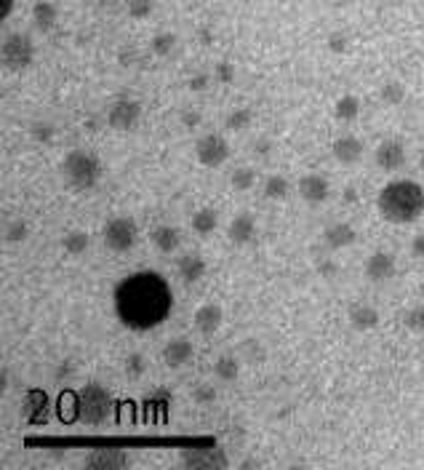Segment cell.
<instances>
[{"mask_svg": "<svg viewBox=\"0 0 424 470\" xmlns=\"http://www.w3.org/2000/svg\"><path fill=\"white\" fill-rule=\"evenodd\" d=\"M190 228H192L195 235L208 238V235H214V233H217L219 214L214 211V208H197L195 214H192V219H190Z\"/></svg>", "mask_w": 424, "mask_h": 470, "instance_id": "603a6c76", "label": "cell"}, {"mask_svg": "<svg viewBox=\"0 0 424 470\" xmlns=\"http://www.w3.org/2000/svg\"><path fill=\"white\" fill-rule=\"evenodd\" d=\"M131 465V457L120 449H94L86 457V468L91 470H123Z\"/></svg>", "mask_w": 424, "mask_h": 470, "instance_id": "30bf717a", "label": "cell"}, {"mask_svg": "<svg viewBox=\"0 0 424 470\" xmlns=\"http://www.w3.org/2000/svg\"><path fill=\"white\" fill-rule=\"evenodd\" d=\"M334 115H337V121H342V123H352L360 115V99L355 97V94L339 97L337 105H334Z\"/></svg>", "mask_w": 424, "mask_h": 470, "instance_id": "484cf974", "label": "cell"}, {"mask_svg": "<svg viewBox=\"0 0 424 470\" xmlns=\"http://www.w3.org/2000/svg\"><path fill=\"white\" fill-rule=\"evenodd\" d=\"M331 155H334V161L342 166L358 164L360 158H363V142H360L355 134H342V137H337L334 144H331Z\"/></svg>", "mask_w": 424, "mask_h": 470, "instance_id": "8fae6325", "label": "cell"}, {"mask_svg": "<svg viewBox=\"0 0 424 470\" xmlns=\"http://www.w3.org/2000/svg\"><path fill=\"white\" fill-rule=\"evenodd\" d=\"M376 206L392 225H411L424 214V187L413 179H392L381 187Z\"/></svg>", "mask_w": 424, "mask_h": 470, "instance_id": "7a4b0ae2", "label": "cell"}, {"mask_svg": "<svg viewBox=\"0 0 424 470\" xmlns=\"http://www.w3.org/2000/svg\"><path fill=\"white\" fill-rule=\"evenodd\" d=\"M256 219L251 217L249 211H243L238 217H232V222L227 225V238L229 243L235 246H249L254 238H256Z\"/></svg>", "mask_w": 424, "mask_h": 470, "instance_id": "e0dca14e", "label": "cell"}, {"mask_svg": "<svg viewBox=\"0 0 424 470\" xmlns=\"http://www.w3.org/2000/svg\"><path fill=\"white\" fill-rule=\"evenodd\" d=\"M317 273H320V278H334V275L339 273V267H337V262L323 260V262H317Z\"/></svg>", "mask_w": 424, "mask_h": 470, "instance_id": "ee69618b", "label": "cell"}, {"mask_svg": "<svg viewBox=\"0 0 424 470\" xmlns=\"http://www.w3.org/2000/svg\"><path fill=\"white\" fill-rule=\"evenodd\" d=\"M150 241L161 254H176L182 249V233L171 225H158V228L150 233Z\"/></svg>", "mask_w": 424, "mask_h": 470, "instance_id": "44dd1931", "label": "cell"}, {"mask_svg": "<svg viewBox=\"0 0 424 470\" xmlns=\"http://www.w3.org/2000/svg\"><path fill=\"white\" fill-rule=\"evenodd\" d=\"M13 6H16V0H0V19H9L13 14Z\"/></svg>", "mask_w": 424, "mask_h": 470, "instance_id": "c3c4849f", "label": "cell"}, {"mask_svg": "<svg viewBox=\"0 0 424 470\" xmlns=\"http://www.w3.org/2000/svg\"><path fill=\"white\" fill-rule=\"evenodd\" d=\"M254 185H256V171L249 169V166H238V169L229 174V187H232L235 193H249Z\"/></svg>", "mask_w": 424, "mask_h": 470, "instance_id": "4dcf8cb0", "label": "cell"}, {"mask_svg": "<svg viewBox=\"0 0 424 470\" xmlns=\"http://www.w3.org/2000/svg\"><path fill=\"white\" fill-rule=\"evenodd\" d=\"M347 321L355 331H371V329L379 326L381 316L371 302H352L347 310Z\"/></svg>", "mask_w": 424, "mask_h": 470, "instance_id": "9a60e30c", "label": "cell"}, {"mask_svg": "<svg viewBox=\"0 0 424 470\" xmlns=\"http://www.w3.org/2000/svg\"><path fill=\"white\" fill-rule=\"evenodd\" d=\"M182 465L187 468H227V457L222 449H203V452H185Z\"/></svg>", "mask_w": 424, "mask_h": 470, "instance_id": "ffe728a7", "label": "cell"}, {"mask_svg": "<svg viewBox=\"0 0 424 470\" xmlns=\"http://www.w3.org/2000/svg\"><path fill=\"white\" fill-rule=\"evenodd\" d=\"M88 246H91V235L86 230H70L65 235V241H62V249L70 257H83L88 252Z\"/></svg>", "mask_w": 424, "mask_h": 470, "instance_id": "d4e9b609", "label": "cell"}, {"mask_svg": "<svg viewBox=\"0 0 424 470\" xmlns=\"http://www.w3.org/2000/svg\"><path fill=\"white\" fill-rule=\"evenodd\" d=\"M27 238H30V225H27V219H22V217L6 219V225H3V241L9 243V246H16V243H24Z\"/></svg>", "mask_w": 424, "mask_h": 470, "instance_id": "cb8c5ba5", "label": "cell"}, {"mask_svg": "<svg viewBox=\"0 0 424 470\" xmlns=\"http://www.w3.org/2000/svg\"><path fill=\"white\" fill-rule=\"evenodd\" d=\"M102 238H104L109 252L126 254L139 243V225H136L134 217H112L107 225H104Z\"/></svg>", "mask_w": 424, "mask_h": 470, "instance_id": "5b68a950", "label": "cell"}, {"mask_svg": "<svg viewBox=\"0 0 424 470\" xmlns=\"http://www.w3.org/2000/svg\"><path fill=\"white\" fill-rule=\"evenodd\" d=\"M126 11H129L131 19H147V16H153L155 11V0H126Z\"/></svg>", "mask_w": 424, "mask_h": 470, "instance_id": "d590c367", "label": "cell"}, {"mask_svg": "<svg viewBox=\"0 0 424 470\" xmlns=\"http://www.w3.org/2000/svg\"><path fill=\"white\" fill-rule=\"evenodd\" d=\"M150 51H153L158 59H165V56H171L176 51V35L163 30V33H155L150 38Z\"/></svg>", "mask_w": 424, "mask_h": 470, "instance_id": "f1b7e54d", "label": "cell"}, {"mask_svg": "<svg viewBox=\"0 0 424 470\" xmlns=\"http://www.w3.org/2000/svg\"><path fill=\"white\" fill-rule=\"evenodd\" d=\"M366 278L371 284H387L392 275H395V257L390 252H374L366 260Z\"/></svg>", "mask_w": 424, "mask_h": 470, "instance_id": "7c38bea8", "label": "cell"}, {"mask_svg": "<svg viewBox=\"0 0 424 470\" xmlns=\"http://www.w3.org/2000/svg\"><path fill=\"white\" fill-rule=\"evenodd\" d=\"M214 78H217L219 83H224V86L232 83V80H235V65L227 62V59H222V62L214 67Z\"/></svg>", "mask_w": 424, "mask_h": 470, "instance_id": "ab89813d", "label": "cell"}, {"mask_svg": "<svg viewBox=\"0 0 424 470\" xmlns=\"http://www.w3.org/2000/svg\"><path fill=\"white\" fill-rule=\"evenodd\" d=\"M33 22L40 33H51L56 27V22H59V9H56V3H51V0H38L33 6Z\"/></svg>", "mask_w": 424, "mask_h": 470, "instance_id": "7402d4cb", "label": "cell"}, {"mask_svg": "<svg viewBox=\"0 0 424 470\" xmlns=\"http://www.w3.org/2000/svg\"><path fill=\"white\" fill-rule=\"evenodd\" d=\"M214 38H217V33L211 30V27H200V33H197V41L203 46H211L214 43Z\"/></svg>", "mask_w": 424, "mask_h": 470, "instance_id": "7dc6e473", "label": "cell"}, {"mask_svg": "<svg viewBox=\"0 0 424 470\" xmlns=\"http://www.w3.org/2000/svg\"><path fill=\"white\" fill-rule=\"evenodd\" d=\"M115 401L112 393L102 385H88L77 395V417L86 422V425H102L112 417Z\"/></svg>", "mask_w": 424, "mask_h": 470, "instance_id": "277c9868", "label": "cell"}, {"mask_svg": "<svg viewBox=\"0 0 424 470\" xmlns=\"http://www.w3.org/2000/svg\"><path fill=\"white\" fill-rule=\"evenodd\" d=\"M115 316L131 331L158 329L174 313V289L161 273L139 270L126 275L112 294Z\"/></svg>", "mask_w": 424, "mask_h": 470, "instance_id": "6da1fadb", "label": "cell"}, {"mask_svg": "<svg viewBox=\"0 0 424 470\" xmlns=\"http://www.w3.org/2000/svg\"><path fill=\"white\" fill-rule=\"evenodd\" d=\"M296 193H299L302 201L317 206V203H326L328 201V196H331V185H328V179L323 174H305L299 182H296Z\"/></svg>", "mask_w": 424, "mask_h": 470, "instance_id": "9c48e42d", "label": "cell"}, {"mask_svg": "<svg viewBox=\"0 0 424 470\" xmlns=\"http://www.w3.org/2000/svg\"><path fill=\"white\" fill-rule=\"evenodd\" d=\"M214 374H217V380H222V383H235L240 377V358H235V356H219L217 361H214Z\"/></svg>", "mask_w": 424, "mask_h": 470, "instance_id": "4316f807", "label": "cell"}, {"mask_svg": "<svg viewBox=\"0 0 424 470\" xmlns=\"http://www.w3.org/2000/svg\"><path fill=\"white\" fill-rule=\"evenodd\" d=\"M195 358V348L187 337H174L163 348V361L168 369H182Z\"/></svg>", "mask_w": 424, "mask_h": 470, "instance_id": "4fadbf2b", "label": "cell"}, {"mask_svg": "<svg viewBox=\"0 0 424 470\" xmlns=\"http://www.w3.org/2000/svg\"><path fill=\"white\" fill-rule=\"evenodd\" d=\"M243 353H246V358L254 363H261L264 361V350L256 339H246V345H243Z\"/></svg>", "mask_w": 424, "mask_h": 470, "instance_id": "7bdbcfd3", "label": "cell"}, {"mask_svg": "<svg viewBox=\"0 0 424 470\" xmlns=\"http://www.w3.org/2000/svg\"><path fill=\"white\" fill-rule=\"evenodd\" d=\"M179 121H182V126H185V129L195 132V129H200V123H203V115H200L195 107H190V110H185V112L179 115Z\"/></svg>", "mask_w": 424, "mask_h": 470, "instance_id": "b9f144b4", "label": "cell"}, {"mask_svg": "<svg viewBox=\"0 0 424 470\" xmlns=\"http://www.w3.org/2000/svg\"><path fill=\"white\" fill-rule=\"evenodd\" d=\"M374 158H376V166L381 171H398L406 164V147L401 142H395V139H387V142H381L376 147Z\"/></svg>", "mask_w": 424, "mask_h": 470, "instance_id": "ac0fdd59", "label": "cell"}, {"mask_svg": "<svg viewBox=\"0 0 424 470\" xmlns=\"http://www.w3.org/2000/svg\"><path fill=\"white\" fill-rule=\"evenodd\" d=\"M419 166H422V171H424V150H422V158H419Z\"/></svg>", "mask_w": 424, "mask_h": 470, "instance_id": "db71d44e", "label": "cell"}, {"mask_svg": "<svg viewBox=\"0 0 424 470\" xmlns=\"http://www.w3.org/2000/svg\"><path fill=\"white\" fill-rule=\"evenodd\" d=\"M195 158L206 169H219L229 161V144L222 134H203L195 142Z\"/></svg>", "mask_w": 424, "mask_h": 470, "instance_id": "ba28073f", "label": "cell"}, {"mask_svg": "<svg viewBox=\"0 0 424 470\" xmlns=\"http://www.w3.org/2000/svg\"><path fill=\"white\" fill-rule=\"evenodd\" d=\"M62 171H65L67 182L77 190H91L102 179V164H99L97 155L88 153V150H70L62 161Z\"/></svg>", "mask_w": 424, "mask_h": 470, "instance_id": "3957f363", "label": "cell"}, {"mask_svg": "<svg viewBox=\"0 0 424 470\" xmlns=\"http://www.w3.org/2000/svg\"><path fill=\"white\" fill-rule=\"evenodd\" d=\"M254 147V153L259 155V158H270V153H272V142L270 139H256V142L251 144Z\"/></svg>", "mask_w": 424, "mask_h": 470, "instance_id": "f6af8a7d", "label": "cell"}, {"mask_svg": "<svg viewBox=\"0 0 424 470\" xmlns=\"http://www.w3.org/2000/svg\"><path fill=\"white\" fill-rule=\"evenodd\" d=\"M401 321L408 331H413V334H424V302H416V305L406 307Z\"/></svg>", "mask_w": 424, "mask_h": 470, "instance_id": "1f68e13d", "label": "cell"}, {"mask_svg": "<svg viewBox=\"0 0 424 470\" xmlns=\"http://www.w3.org/2000/svg\"><path fill=\"white\" fill-rule=\"evenodd\" d=\"M326 46H328V51H331V54H347L349 51V38L344 33L334 30V33H328Z\"/></svg>", "mask_w": 424, "mask_h": 470, "instance_id": "74e56055", "label": "cell"}, {"mask_svg": "<svg viewBox=\"0 0 424 470\" xmlns=\"http://www.w3.org/2000/svg\"><path fill=\"white\" fill-rule=\"evenodd\" d=\"M45 409H48V398L45 393H30L27 404H24V415L30 422H45Z\"/></svg>", "mask_w": 424, "mask_h": 470, "instance_id": "f546056e", "label": "cell"}, {"mask_svg": "<svg viewBox=\"0 0 424 470\" xmlns=\"http://www.w3.org/2000/svg\"><path fill=\"white\" fill-rule=\"evenodd\" d=\"M323 241L331 252H342V249H349L352 243L358 241V230L352 228L349 222H334L323 230Z\"/></svg>", "mask_w": 424, "mask_h": 470, "instance_id": "5bb4252c", "label": "cell"}, {"mask_svg": "<svg viewBox=\"0 0 424 470\" xmlns=\"http://www.w3.org/2000/svg\"><path fill=\"white\" fill-rule=\"evenodd\" d=\"M70 374H72V363L70 361H65L59 369H56V377H59V380H65V377H70Z\"/></svg>", "mask_w": 424, "mask_h": 470, "instance_id": "f907efd6", "label": "cell"}, {"mask_svg": "<svg viewBox=\"0 0 424 470\" xmlns=\"http://www.w3.org/2000/svg\"><path fill=\"white\" fill-rule=\"evenodd\" d=\"M35 62V41L27 33H9L3 38V65L19 73Z\"/></svg>", "mask_w": 424, "mask_h": 470, "instance_id": "8992f818", "label": "cell"}, {"mask_svg": "<svg viewBox=\"0 0 424 470\" xmlns=\"http://www.w3.org/2000/svg\"><path fill=\"white\" fill-rule=\"evenodd\" d=\"M411 257H416V260H424V233L413 235V241H411Z\"/></svg>", "mask_w": 424, "mask_h": 470, "instance_id": "bcb514c9", "label": "cell"}, {"mask_svg": "<svg viewBox=\"0 0 424 470\" xmlns=\"http://www.w3.org/2000/svg\"><path fill=\"white\" fill-rule=\"evenodd\" d=\"M192 398H195L197 406H211L217 401V388L214 385H197L195 390H192Z\"/></svg>", "mask_w": 424, "mask_h": 470, "instance_id": "f35d334b", "label": "cell"}, {"mask_svg": "<svg viewBox=\"0 0 424 470\" xmlns=\"http://www.w3.org/2000/svg\"><path fill=\"white\" fill-rule=\"evenodd\" d=\"M251 123H254V110L251 107H235L224 118V126H227L229 132H238V134L251 129Z\"/></svg>", "mask_w": 424, "mask_h": 470, "instance_id": "d6a6232c", "label": "cell"}, {"mask_svg": "<svg viewBox=\"0 0 424 470\" xmlns=\"http://www.w3.org/2000/svg\"><path fill=\"white\" fill-rule=\"evenodd\" d=\"M291 193V185L283 174H270L264 179V198L267 201H286Z\"/></svg>", "mask_w": 424, "mask_h": 470, "instance_id": "83f0119b", "label": "cell"}, {"mask_svg": "<svg viewBox=\"0 0 424 470\" xmlns=\"http://www.w3.org/2000/svg\"><path fill=\"white\" fill-rule=\"evenodd\" d=\"M379 99L387 107H398V105H403V99H406V86H403L401 80H387L379 88Z\"/></svg>", "mask_w": 424, "mask_h": 470, "instance_id": "836d02e7", "label": "cell"}, {"mask_svg": "<svg viewBox=\"0 0 424 470\" xmlns=\"http://www.w3.org/2000/svg\"><path fill=\"white\" fill-rule=\"evenodd\" d=\"M141 121V102L139 99L120 97L107 107V126L118 134L134 132Z\"/></svg>", "mask_w": 424, "mask_h": 470, "instance_id": "52a82bcc", "label": "cell"}, {"mask_svg": "<svg viewBox=\"0 0 424 470\" xmlns=\"http://www.w3.org/2000/svg\"><path fill=\"white\" fill-rule=\"evenodd\" d=\"M123 366H126V374H129V377H134V380H139V377H144V374H147V358H144L141 353H129Z\"/></svg>", "mask_w": 424, "mask_h": 470, "instance_id": "8d00e7d4", "label": "cell"}, {"mask_svg": "<svg viewBox=\"0 0 424 470\" xmlns=\"http://www.w3.org/2000/svg\"><path fill=\"white\" fill-rule=\"evenodd\" d=\"M9 388H11V377H9V369H6V366H3V369H0V390H3V393H6V390H9Z\"/></svg>", "mask_w": 424, "mask_h": 470, "instance_id": "681fc988", "label": "cell"}, {"mask_svg": "<svg viewBox=\"0 0 424 470\" xmlns=\"http://www.w3.org/2000/svg\"><path fill=\"white\" fill-rule=\"evenodd\" d=\"M222 321H224V313H222V307H219L217 302L200 305L195 310V316H192V324H195V329L203 334V337L217 334L219 329H222Z\"/></svg>", "mask_w": 424, "mask_h": 470, "instance_id": "2e32d148", "label": "cell"}, {"mask_svg": "<svg viewBox=\"0 0 424 470\" xmlns=\"http://www.w3.org/2000/svg\"><path fill=\"white\" fill-rule=\"evenodd\" d=\"M344 201H347V203H355V201H358V193H355V187H347V190H344Z\"/></svg>", "mask_w": 424, "mask_h": 470, "instance_id": "816d5d0a", "label": "cell"}, {"mask_svg": "<svg viewBox=\"0 0 424 470\" xmlns=\"http://www.w3.org/2000/svg\"><path fill=\"white\" fill-rule=\"evenodd\" d=\"M256 465H259L256 459H246V462H240V468H256Z\"/></svg>", "mask_w": 424, "mask_h": 470, "instance_id": "f5cc1de1", "label": "cell"}, {"mask_svg": "<svg viewBox=\"0 0 424 470\" xmlns=\"http://www.w3.org/2000/svg\"><path fill=\"white\" fill-rule=\"evenodd\" d=\"M30 137L38 144H51L56 139V126L51 121H33L30 123Z\"/></svg>", "mask_w": 424, "mask_h": 470, "instance_id": "e575fe53", "label": "cell"}, {"mask_svg": "<svg viewBox=\"0 0 424 470\" xmlns=\"http://www.w3.org/2000/svg\"><path fill=\"white\" fill-rule=\"evenodd\" d=\"M208 86H211V75L208 73H195V75L187 78V88L195 91V94H203Z\"/></svg>", "mask_w": 424, "mask_h": 470, "instance_id": "60d3db41", "label": "cell"}, {"mask_svg": "<svg viewBox=\"0 0 424 470\" xmlns=\"http://www.w3.org/2000/svg\"><path fill=\"white\" fill-rule=\"evenodd\" d=\"M176 275L182 278V284H197L206 275V260L197 252L182 254L179 262H176Z\"/></svg>", "mask_w": 424, "mask_h": 470, "instance_id": "d6986e66", "label": "cell"}]
</instances>
